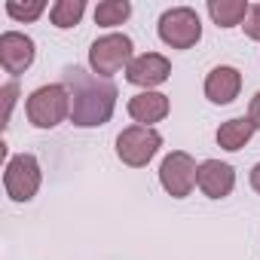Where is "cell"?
I'll use <instances>...</instances> for the list:
<instances>
[{"instance_id":"cell-3","label":"cell","mask_w":260,"mask_h":260,"mask_svg":"<svg viewBox=\"0 0 260 260\" xmlns=\"http://www.w3.org/2000/svg\"><path fill=\"white\" fill-rule=\"evenodd\" d=\"M132 58H135V43H132L128 34L110 31V34L98 37L89 46V71L98 74V77H107V80L113 74L125 71L128 64H132Z\"/></svg>"},{"instance_id":"cell-8","label":"cell","mask_w":260,"mask_h":260,"mask_svg":"<svg viewBox=\"0 0 260 260\" xmlns=\"http://www.w3.org/2000/svg\"><path fill=\"white\" fill-rule=\"evenodd\" d=\"M169 77H172V61L162 52H141L125 68V80L144 92H156V86H162Z\"/></svg>"},{"instance_id":"cell-21","label":"cell","mask_w":260,"mask_h":260,"mask_svg":"<svg viewBox=\"0 0 260 260\" xmlns=\"http://www.w3.org/2000/svg\"><path fill=\"white\" fill-rule=\"evenodd\" d=\"M251 187H254V193H260V162L251 169Z\"/></svg>"},{"instance_id":"cell-13","label":"cell","mask_w":260,"mask_h":260,"mask_svg":"<svg viewBox=\"0 0 260 260\" xmlns=\"http://www.w3.org/2000/svg\"><path fill=\"white\" fill-rule=\"evenodd\" d=\"M254 132H257V125L251 122V116H233V119L220 122V128H217L214 138H217V147L220 150L236 153V150H242L254 138Z\"/></svg>"},{"instance_id":"cell-9","label":"cell","mask_w":260,"mask_h":260,"mask_svg":"<svg viewBox=\"0 0 260 260\" xmlns=\"http://www.w3.org/2000/svg\"><path fill=\"white\" fill-rule=\"evenodd\" d=\"M34 55H37V46L28 34H22V31L0 34V64H4L7 74H13V77L25 74L34 64Z\"/></svg>"},{"instance_id":"cell-10","label":"cell","mask_w":260,"mask_h":260,"mask_svg":"<svg viewBox=\"0 0 260 260\" xmlns=\"http://www.w3.org/2000/svg\"><path fill=\"white\" fill-rule=\"evenodd\" d=\"M196 187L208 199H226L236 187V169L230 162H220V159H202L199 175H196Z\"/></svg>"},{"instance_id":"cell-5","label":"cell","mask_w":260,"mask_h":260,"mask_svg":"<svg viewBox=\"0 0 260 260\" xmlns=\"http://www.w3.org/2000/svg\"><path fill=\"white\" fill-rule=\"evenodd\" d=\"M162 147V135L150 125H128L116 135V156L128 169H144Z\"/></svg>"},{"instance_id":"cell-2","label":"cell","mask_w":260,"mask_h":260,"mask_svg":"<svg viewBox=\"0 0 260 260\" xmlns=\"http://www.w3.org/2000/svg\"><path fill=\"white\" fill-rule=\"evenodd\" d=\"M25 113H28V122L37 128H55L64 119H71V95L64 83H49L34 89L25 101Z\"/></svg>"},{"instance_id":"cell-12","label":"cell","mask_w":260,"mask_h":260,"mask_svg":"<svg viewBox=\"0 0 260 260\" xmlns=\"http://www.w3.org/2000/svg\"><path fill=\"white\" fill-rule=\"evenodd\" d=\"M169 110H172V101L162 92H138L128 98V116L135 119V125L153 128V122H162L169 116Z\"/></svg>"},{"instance_id":"cell-4","label":"cell","mask_w":260,"mask_h":260,"mask_svg":"<svg viewBox=\"0 0 260 260\" xmlns=\"http://www.w3.org/2000/svg\"><path fill=\"white\" fill-rule=\"evenodd\" d=\"M156 34L172 49H190L202 40V19L193 7H172L159 16Z\"/></svg>"},{"instance_id":"cell-19","label":"cell","mask_w":260,"mask_h":260,"mask_svg":"<svg viewBox=\"0 0 260 260\" xmlns=\"http://www.w3.org/2000/svg\"><path fill=\"white\" fill-rule=\"evenodd\" d=\"M245 34L251 37V40H257L260 43V4H254L251 10H248V19H245Z\"/></svg>"},{"instance_id":"cell-17","label":"cell","mask_w":260,"mask_h":260,"mask_svg":"<svg viewBox=\"0 0 260 260\" xmlns=\"http://www.w3.org/2000/svg\"><path fill=\"white\" fill-rule=\"evenodd\" d=\"M7 16L13 22H37L43 13H46V0H7Z\"/></svg>"},{"instance_id":"cell-7","label":"cell","mask_w":260,"mask_h":260,"mask_svg":"<svg viewBox=\"0 0 260 260\" xmlns=\"http://www.w3.org/2000/svg\"><path fill=\"white\" fill-rule=\"evenodd\" d=\"M199 166L187 150H172L159 166V184L172 199H187L196 187Z\"/></svg>"},{"instance_id":"cell-16","label":"cell","mask_w":260,"mask_h":260,"mask_svg":"<svg viewBox=\"0 0 260 260\" xmlns=\"http://www.w3.org/2000/svg\"><path fill=\"white\" fill-rule=\"evenodd\" d=\"M132 16V4L128 0H101L95 7V25L101 28H116Z\"/></svg>"},{"instance_id":"cell-1","label":"cell","mask_w":260,"mask_h":260,"mask_svg":"<svg viewBox=\"0 0 260 260\" xmlns=\"http://www.w3.org/2000/svg\"><path fill=\"white\" fill-rule=\"evenodd\" d=\"M61 83L71 95V122L77 128H98L110 122L116 110V83L107 77H98L80 64L64 68Z\"/></svg>"},{"instance_id":"cell-14","label":"cell","mask_w":260,"mask_h":260,"mask_svg":"<svg viewBox=\"0 0 260 260\" xmlns=\"http://www.w3.org/2000/svg\"><path fill=\"white\" fill-rule=\"evenodd\" d=\"M205 10L217 28H236V25H245L251 4L248 0H208Z\"/></svg>"},{"instance_id":"cell-20","label":"cell","mask_w":260,"mask_h":260,"mask_svg":"<svg viewBox=\"0 0 260 260\" xmlns=\"http://www.w3.org/2000/svg\"><path fill=\"white\" fill-rule=\"evenodd\" d=\"M248 116H251V122L260 128V92L251 98V104H248Z\"/></svg>"},{"instance_id":"cell-6","label":"cell","mask_w":260,"mask_h":260,"mask_svg":"<svg viewBox=\"0 0 260 260\" xmlns=\"http://www.w3.org/2000/svg\"><path fill=\"white\" fill-rule=\"evenodd\" d=\"M43 184V172L34 153H16L4 169V190L13 202H31Z\"/></svg>"},{"instance_id":"cell-15","label":"cell","mask_w":260,"mask_h":260,"mask_svg":"<svg viewBox=\"0 0 260 260\" xmlns=\"http://www.w3.org/2000/svg\"><path fill=\"white\" fill-rule=\"evenodd\" d=\"M86 13V4L83 0H55V4L49 7V22L58 28V31H68L74 25H80Z\"/></svg>"},{"instance_id":"cell-11","label":"cell","mask_w":260,"mask_h":260,"mask_svg":"<svg viewBox=\"0 0 260 260\" xmlns=\"http://www.w3.org/2000/svg\"><path fill=\"white\" fill-rule=\"evenodd\" d=\"M202 89H205V98H208L211 104H217V107L233 104V101L239 98V92H242V74H239V68H233V64H217V68L208 71Z\"/></svg>"},{"instance_id":"cell-18","label":"cell","mask_w":260,"mask_h":260,"mask_svg":"<svg viewBox=\"0 0 260 260\" xmlns=\"http://www.w3.org/2000/svg\"><path fill=\"white\" fill-rule=\"evenodd\" d=\"M0 95H4V125H7V122H10V116H13L16 98H19V83H16V80L4 83V89H0Z\"/></svg>"}]
</instances>
